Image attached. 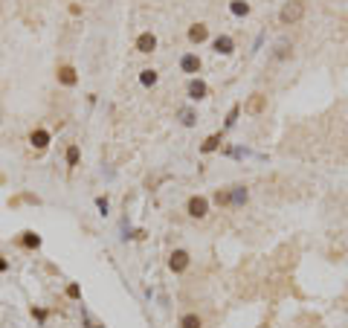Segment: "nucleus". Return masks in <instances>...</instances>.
Masks as SVG:
<instances>
[{"label": "nucleus", "mask_w": 348, "mask_h": 328, "mask_svg": "<svg viewBox=\"0 0 348 328\" xmlns=\"http://www.w3.org/2000/svg\"><path fill=\"white\" fill-rule=\"evenodd\" d=\"M302 18H305V0H290V3L281 6V12H278V21H281L284 26L299 24Z\"/></svg>", "instance_id": "1"}, {"label": "nucleus", "mask_w": 348, "mask_h": 328, "mask_svg": "<svg viewBox=\"0 0 348 328\" xmlns=\"http://www.w3.org/2000/svg\"><path fill=\"white\" fill-rule=\"evenodd\" d=\"M264 105H267V96H261V93H253L247 102H244V114H250V117H258L261 111H264Z\"/></svg>", "instance_id": "2"}, {"label": "nucleus", "mask_w": 348, "mask_h": 328, "mask_svg": "<svg viewBox=\"0 0 348 328\" xmlns=\"http://www.w3.org/2000/svg\"><path fill=\"white\" fill-rule=\"evenodd\" d=\"M209 212V200L200 198V195H195V198H189V215L192 218H203Z\"/></svg>", "instance_id": "3"}, {"label": "nucleus", "mask_w": 348, "mask_h": 328, "mask_svg": "<svg viewBox=\"0 0 348 328\" xmlns=\"http://www.w3.org/2000/svg\"><path fill=\"white\" fill-rule=\"evenodd\" d=\"M186 93H189V99L200 102V99H206L209 87H206V82H200V79H192V82H189V87H186Z\"/></svg>", "instance_id": "4"}, {"label": "nucleus", "mask_w": 348, "mask_h": 328, "mask_svg": "<svg viewBox=\"0 0 348 328\" xmlns=\"http://www.w3.org/2000/svg\"><path fill=\"white\" fill-rule=\"evenodd\" d=\"M168 267H171L174 273H183V270L189 267V253H186V250H174L171 258H168Z\"/></svg>", "instance_id": "5"}, {"label": "nucleus", "mask_w": 348, "mask_h": 328, "mask_svg": "<svg viewBox=\"0 0 348 328\" xmlns=\"http://www.w3.org/2000/svg\"><path fill=\"white\" fill-rule=\"evenodd\" d=\"M247 198H250L247 186H232L229 189V206H244V203H247Z\"/></svg>", "instance_id": "6"}, {"label": "nucleus", "mask_w": 348, "mask_h": 328, "mask_svg": "<svg viewBox=\"0 0 348 328\" xmlns=\"http://www.w3.org/2000/svg\"><path fill=\"white\" fill-rule=\"evenodd\" d=\"M29 142H32V148H35V151H44L46 145H49V134H46L44 128H38V131H32Z\"/></svg>", "instance_id": "7"}, {"label": "nucleus", "mask_w": 348, "mask_h": 328, "mask_svg": "<svg viewBox=\"0 0 348 328\" xmlns=\"http://www.w3.org/2000/svg\"><path fill=\"white\" fill-rule=\"evenodd\" d=\"M232 47H235V44H232L229 35H218L215 41H212V49H215V52H220V56H229Z\"/></svg>", "instance_id": "8"}, {"label": "nucleus", "mask_w": 348, "mask_h": 328, "mask_svg": "<svg viewBox=\"0 0 348 328\" xmlns=\"http://www.w3.org/2000/svg\"><path fill=\"white\" fill-rule=\"evenodd\" d=\"M137 49L139 52H154V49H157V38L151 35V32H142V35L137 38Z\"/></svg>", "instance_id": "9"}, {"label": "nucleus", "mask_w": 348, "mask_h": 328, "mask_svg": "<svg viewBox=\"0 0 348 328\" xmlns=\"http://www.w3.org/2000/svg\"><path fill=\"white\" fill-rule=\"evenodd\" d=\"M180 70H183V73H197V70H200V59L192 56V52L183 56V59H180Z\"/></svg>", "instance_id": "10"}, {"label": "nucleus", "mask_w": 348, "mask_h": 328, "mask_svg": "<svg viewBox=\"0 0 348 328\" xmlns=\"http://www.w3.org/2000/svg\"><path fill=\"white\" fill-rule=\"evenodd\" d=\"M58 82L64 84V87H73V84L79 82V76H76L73 67H61V70H58Z\"/></svg>", "instance_id": "11"}, {"label": "nucleus", "mask_w": 348, "mask_h": 328, "mask_svg": "<svg viewBox=\"0 0 348 328\" xmlns=\"http://www.w3.org/2000/svg\"><path fill=\"white\" fill-rule=\"evenodd\" d=\"M206 35H209L206 24H195V26H192V29H189V41H195V44H200V41H206Z\"/></svg>", "instance_id": "12"}, {"label": "nucleus", "mask_w": 348, "mask_h": 328, "mask_svg": "<svg viewBox=\"0 0 348 328\" xmlns=\"http://www.w3.org/2000/svg\"><path fill=\"white\" fill-rule=\"evenodd\" d=\"M290 49H293V47H290V41H287V38H281V41L276 44V49H273V59H276V61H284L290 56Z\"/></svg>", "instance_id": "13"}, {"label": "nucleus", "mask_w": 348, "mask_h": 328, "mask_svg": "<svg viewBox=\"0 0 348 328\" xmlns=\"http://www.w3.org/2000/svg\"><path fill=\"white\" fill-rule=\"evenodd\" d=\"M229 12L235 18H247L250 15V3H244V0H229Z\"/></svg>", "instance_id": "14"}, {"label": "nucleus", "mask_w": 348, "mask_h": 328, "mask_svg": "<svg viewBox=\"0 0 348 328\" xmlns=\"http://www.w3.org/2000/svg\"><path fill=\"white\" fill-rule=\"evenodd\" d=\"M177 117H180V122H183L186 128H192V125L197 122V114L192 111V107H180V111H177Z\"/></svg>", "instance_id": "15"}, {"label": "nucleus", "mask_w": 348, "mask_h": 328, "mask_svg": "<svg viewBox=\"0 0 348 328\" xmlns=\"http://www.w3.org/2000/svg\"><path fill=\"white\" fill-rule=\"evenodd\" d=\"M180 328H203V319L197 314H183L180 316Z\"/></svg>", "instance_id": "16"}, {"label": "nucleus", "mask_w": 348, "mask_h": 328, "mask_svg": "<svg viewBox=\"0 0 348 328\" xmlns=\"http://www.w3.org/2000/svg\"><path fill=\"white\" fill-rule=\"evenodd\" d=\"M218 145H220V134H212V137H206V140H203L200 151H203V154H212L215 148H218Z\"/></svg>", "instance_id": "17"}, {"label": "nucleus", "mask_w": 348, "mask_h": 328, "mask_svg": "<svg viewBox=\"0 0 348 328\" xmlns=\"http://www.w3.org/2000/svg\"><path fill=\"white\" fill-rule=\"evenodd\" d=\"M139 82L145 84V87H154L157 84V70H142L139 73Z\"/></svg>", "instance_id": "18"}, {"label": "nucleus", "mask_w": 348, "mask_h": 328, "mask_svg": "<svg viewBox=\"0 0 348 328\" xmlns=\"http://www.w3.org/2000/svg\"><path fill=\"white\" fill-rule=\"evenodd\" d=\"M21 244H23V247H38V244H41V238H38L35 233H23Z\"/></svg>", "instance_id": "19"}, {"label": "nucleus", "mask_w": 348, "mask_h": 328, "mask_svg": "<svg viewBox=\"0 0 348 328\" xmlns=\"http://www.w3.org/2000/svg\"><path fill=\"white\" fill-rule=\"evenodd\" d=\"M215 203H218V206H229V189H223V192H215Z\"/></svg>", "instance_id": "20"}, {"label": "nucleus", "mask_w": 348, "mask_h": 328, "mask_svg": "<svg viewBox=\"0 0 348 328\" xmlns=\"http://www.w3.org/2000/svg\"><path fill=\"white\" fill-rule=\"evenodd\" d=\"M67 166H79V145H70L67 148Z\"/></svg>", "instance_id": "21"}, {"label": "nucleus", "mask_w": 348, "mask_h": 328, "mask_svg": "<svg viewBox=\"0 0 348 328\" xmlns=\"http://www.w3.org/2000/svg\"><path fill=\"white\" fill-rule=\"evenodd\" d=\"M238 114H241V105H232V111H229V117H226V128H232L235 122H238Z\"/></svg>", "instance_id": "22"}, {"label": "nucleus", "mask_w": 348, "mask_h": 328, "mask_svg": "<svg viewBox=\"0 0 348 328\" xmlns=\"http://www.w3.org/2000/svg\"><path fill=\"white\" fill-rule=\"evenodd\" d=\"M79 285H70V288H67V296H70V299H79Z\"/></svg>", "instance_id": "23"}, {"label": "nucleus", "mask_w": 348, "mask_h": 328, "mask_svg": "<svg viewBox=\"0 0 348 328\" xmlns=\"http://www.w3.org/2000/svg\"><path fill=\"white\" fill-rule=\"evenodd\" d=\"M96 206H99V209H102V215H104V212H107V200H104V198H96Z\"/></svg>", "instance_id": "24"}, {"label": "nucleus", "mask_w": 348, "mask_h": 328, "mask_svg": "<svg viewBox=\"0 0 348 328\" xmlns=\"http://www.w3.org/2000/svg\"><path fill=\"white\" fill-rule=\"evenodd\" d=\"M9 267V264H6V261H3V258H0V273H3V270Z\"/></svg>", "instance_id": "25"}, {"label": "nucleus", "mask_w": 348, "mask_h": 328, "mask_svg": "<svg viewBox=\"0 0 348 328\" xmlns=\"http://www.w3.org/2000/svg\"><path fill=\"white\" fill-rule=\"evenodd\" d=\"M96 328H99V325H96Z\"/></svg>", "instance_id": "26"}]
</instances>
